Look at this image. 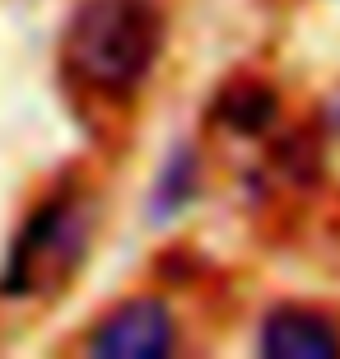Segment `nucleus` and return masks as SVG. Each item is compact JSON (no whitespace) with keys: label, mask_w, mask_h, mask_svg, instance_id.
<instances>
[{"label":"nucleus","mask_w":340,"mask_h":359,"mask_svg":"<svg viewBox=\"0 0 340 359\" xmlns=\"http://www.w3.org/2000/svg\"><path fill=\"white\" fill-rule=\"evenodd\" d=\"M327 126L340 135V84L331 89V98H327Z\"/></svg>","instance_id":"obj_7"},{"label":"nucleus","mask_w":340,"mask_h":359,"mask_svg":"<svg viewBox=\"0 0 340 359\" xmlns=\"http://www.w3.org/2000/svg\"><path fill=\"white\" fill-rule=\"evenodd\" d=\"M219 121L229 131H243V135H261L275 117H280V103H275V93L266 84H233V89L219 93V103H215Z\"/></svg>","instance_id":"obj_5"},{"label":"nucleus","mask_w":340,"mask_h":359,"mask_svg":"<svg viewBox=\"0 0 340 359\" xmlns=\"http://www.w3.org/2000/svg\"><path fill=\"white\" fill-rule=\"evenodd\" d=\"M257 350L266 359H336L340 355V332L327 318L308 308H275L261 322Z\"/></svg>","instance_id":"obj_4"},{"label":"nucleus","mask_w":340,"mask_h":359,"mask_svg":"<svg viewBox=\"0 0 340 359\" xmlns=\"http://www.w3.org/2000/svg\"><path fill=\"white\" fill-rule=\"evenodd\" d=\"M191 196H196V159H191V149H177V154L163 163V173H158L149 215H154V219H172L177 210H186Z\"/></svg>","instance_id":"obj_6"},{"label":"nucleus","mask_w":340,"mask_h":359,"mask_svg":"<svg viewBox=\"0 0 340 359\" xmlns=\"http://www.w3.org/2000/svg\"><path fill=\"white\" fill-rule=\"evenodd\" d=\"M89 248V210L75 191L47 196L28 215L19 238L10 243L5 271H0V294L10 299H42L56 294L66 280H75L79 262Z\"/></svg>","instance_id":"obj_2"},{"label":"nucleus","mask_w":340,"mask_h":359,"mask_svg":"<svg viewBox=\"0 0 340 359\" xmlns=\"http://www.w3.org/2000/svg\"><path fill=\"white\" fill-rule=\"evenodd\" d=\"M163 52L158 0H79L61 38L70 80L93 93H131Z\"/></svg>","instance_id":"obj_1"},{"label":"nucleus","mask_w":340,"mask_h":359,"mask_svg":"<svg viewBox=\"0 0 340 359\" xmlns=\"http://www.w3.org/2000/svg\"><path fill=\"white\" fill-rule=\"evenodd\" d=\"M172 346H177V327L158 299H126L84 341L93 359H168Z\"/></svg>","instance_id":"obj_3"}]
</instances>
